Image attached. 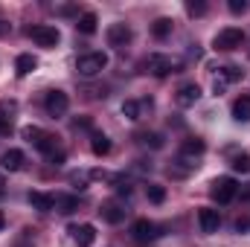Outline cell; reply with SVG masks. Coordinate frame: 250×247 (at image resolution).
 Wrapping results in <instances>:
<instances>
[{"label":"cell","mask_w":250,"mask_h":247,"mask_svg":"<svg viewBox=\"0 0 250 247\" xmlns=\"http://www.w3.org/2000/svg\"><path fill=\"white\" fill-rule=\"evenodd\" d=\"M9 131H12V123H9V117H3V114H0V137H9Z\"/></svg>","instance_id":"f546056e"},{"label":"cell","mask_w":250,"mask_h":247,"mask_svg":"<svg viewBox=\"0 0 250 247\" xmlns=\"http://www.w3.org/2000/svg\"><path fill=\"white\" fill-rule=\"evenodd\" d=\"M146 70H148L151 76L163 79V76H169V73H181V70H184V62H181L178 56H166V53H151V56L146 59Z\"/></svg>","instance_id":"6da1fadb"},{"label":"cell","mask_w":250,"mask_h":247,"mask_svg":"<svg viewBox=\"0 0 250 247\" xmlns=\"http://www.w3.org/2000/svg\"><path fill=\"white\" fill-rule=\"evenodd\" d=\"M90 148H93V154H96V157H105V154L111 151V140H108L105 134H93V143H90Z\"/></svg>","instance_id":"603a6c76"},{"label":"cell","mask_w":250,"mask_h":247,"mask_svg":"<svg viewBox=\"0 0 250 247\" xmlns=\"http://www.w3.org/2000/svg\"><path fill=\"white\" fill-rule=\"evenodd\" d=\"M26 35H29L38 47H44V50H53V47L62 41V32H59L56 26H50V23H35V26L26 29Z\"/></svg>","instance_id":"277c9868"},{"label":"cell","mask_w":250,"mask_h":247,"mask_svg":"<svg viewBox=\"0 0 250 247\" xmlns=\"http://www.w3.org/2000/svg\"><path fill=\"white\" fill-rule=\"evenodd\" d=\"M187 12L198 18V15H204V12H207V3H204V0H189V3H187Z\"/></svg>","instance_id":"83f0119b"},{"label":"cell","mask_w":250,"mask_h":247,"mask_svg":"<svg viewBox=\"0 0 250 247\" xmlns=\"http://www.w3.org/2000/svg\"><path fill=\"white\" fill-rule=\"evenodd\" d=\"M198 224H201V233H204V236L218 233V227H221V215H218V209H212V206H201V209H198Z\"/></svg>","instance_id":"9c48e42d"},{"label":"cell","mask_w":250,"mask_h":247,"mask_svg":"<svg viewBox=\"0 0 250 247\" xmlns=\"http://www.w3.org/2000/svg\"><path fill=\"white\" fill-rule=\"evenodd\" d=\"M242 41H245V32H242L239 26H224V29L212 38V47L221 50V53H230V50H239Z\"/></svg>","instance_id":"5b68a950"},{"label":"cell","mask_w":250,"mask_h":247,"mask_svg":"<svg viewBox=\"0 0 250 247\" xmlns=\"http://www.w3.org/2000/svg\"><path fill=\"white\" fill-rule=\"evenodd\" d=\"M105 38H108V47L123 50V47L131 44L134 32H131V26H128V23H111V26H108V32H105Z\"/></svg>","instance_id":"52a82bcc"},{"label":"cell","mask_w":250,"mask_h":247,"mask_svg":"<svg viewBox=\"0 0 250 247\" xmlns=\"http://www.w3.org/2000/svg\"><path fill=\"white\" fill-rule=\"evenodd\" d=\"M6 26H9V23H6V21L0 18V32H6Z\"/></svg>","instance_id":"e575fe53"},{"label":"cell","mask_w":250,"mask_h":247,"mask_svg":"<svg viewBox=\"0 0 250 247\" xmlns=\"http://www.w3.org/2000/svg\"><path fill=\"white\" fill-rule=\"evenodd\" d=\"M227 6H230V12H233V15H242V12L248 9V3H245V0H230Z\"/></svg>","instance_id":"f1b7e54d"},{"label":"cell","mask_w":250,"mask_h":247,"mask_svg":"<svg viewBox=\"0 0 250 247\" xmlns=\"http://www.w3.org/2000/svg\"><path fill=\"white\" fill-rule=\"evenodd\" d=\"M35 67H38V59H35L32 53H21V56L15 59V73H18L21 79H23V76H29Z\"/></svg>","instance_id":"d6986e66"},{"label":"cell","mask_w":250,"mask_h":247,"mask_svg":"<svg viewBox=\"0 0 250 247\" xmlns=\"http://www.w3.org/2000/svg\"><path fill=\"white\" fill-rule=\"evenodd\" d=\"M146 195H148L151 204H163V201H166V189H163L160 184H148L146 186Z\"/></svg>","instance_id":"d4e9b609"},{"label":"cell","mask_w":250,"mask_h":247,"mask_svg":"<svg viewBox=\"0 0 250 247\" xmlns=\"http://www.w3.org/2000/svg\"><path fill=\"white\" fill-rule=\"evenodd\" d=\"M105 67H108V53H102V50H96V53H84V56L76 59V73L84 76V79L99 76Z\"/></svg>","instance_id":"7a4b0ae2"},{"label":"cell","mask_w":250,"mask_h":247,"mask_svg":"<svg viewBox=\"0 0 250 247\" xmlns=\"http://www.w3.org/2000/svg\"><path fill=\"white\" fill-rule=\"evenodd\" d=\"M21 137H23L26 143H32L38 151H44L47 157H50L53 151H59V148H56V137H53V134H47V131H44V128H38V125H26V128L21 131Z\"/></svg>","instance_id":"3957f363"},{"label":"cell","mask_w":250,"mask_h":247,"mask_svg":"<svg viewBox=\"0 0 250 247\" xmlns=\"http://www.w3.org/2000/svg\"><path fill=\"white\" fill-rule=\"evenodd\" d=\"M29 204H32V209H38V212H50V209H56V195L29 192Z\"/></svg>","instance_id":"2e32d148"},{"label":"cell","mask_w":250,"mask_h":247,"mask_svg":"<svg viewBox=\"0 0 250 247\" xmlns=\"http://www.w3.org/2000/svg\"><path fill=\"white\" fill-rule=\"evenodd\" d=\"M23 163H26V157H23L21 148H9V151L0 154V169H3V172H21Z\"/></svg>","instance_id":"8fae6325"},{"label":"cell","mask_w":250,"mask_h":247,"mask_svg":"<svg viewBox=\"0 0 250 247\" xmlns=\"http://www.w3.org/2000/svg\"><path fill=\"white\" fill-rule=\"evenodd\" d=\"M218 76L230 84V82H239V79H242V70H239V67H233V64H227V67H221V70H218Z\"/></svg>","instance_id":"4316f807"},{"label":"cell","mask_w":250,"mask_h":247,"mask_svg":"<svg viewBox=\"0 0 250 247\" xmlns=\"http://www.w3.org/2000/svg\"><path fill=\"white\" fill-rule=\"evenodd\" d=\"M137 143L146 145V148H163V134H157V131H143V134H137Z\"/></svg>","instance_id":"44dd1931"},{"label":"cell","mask_w":250,"mask_h":247,"mask_svg":"<svg viewBox=\"0 0 250 247\" xmlns=\"http://www.w3.org/2000/svg\"><path fill=\"white\" fill-rule=\"evenodd\" d=\"M140 108H143V105H140L137 99H125L123 102V117L131 120V123H137V120H140Z\"/></svg>","instance_id":"cb8c5ba5"},{"label":"cell","mask_w":250,"mask_h":247,"mask_svg":"<svg viewBox=\"0 0 250 247\" xmlns=\"http://www.w3.org/2000/svg\"><path fill=\"white\" fill-rule=\"evenodd\" d=\"M125 209L123 204H117V201H108L105 206H102V218L108 221V224H120V221H125Z\"/></svg>","instance_id":"e0dca14e"},{"label":"cell","mask_w":250,"mask_h":247,"mask_svg":"<svg viewBox=\"0 0 250 247\" xmlns=\"http://www.w3.org/2000/svg\"><path fill=\"white\" fill-rule=\"evenodd\" d=\"M198 99H201V87H198L195 82H192V84H184V87L178 90V96H175V102H178L181 108H192Z\"/></svg>","instance_id":"5bb4252c"},{"label":"cell","mask_w":250,"mask_h":247,"mask_svg":"<svg viewBox=\"0 0 250 247\" xmlns=\"http://www.w3.org/2000/svg\"><path fill=\"white\" fill-rule=\"evenodd\" d=\"M230 166H233V172L250 175V154H236V157L230 160Z\"/></svg>","instance_id":"484cf974"},{"label":"cell","mask_w":250,"mask_h":247,"mask_svg":"<svg viewBox=\"0 0 250 247\" xmlns=\"http://www.w3.org/2000/svg\"><path fill=\"white\" fill-rule=\"evenodd\" d=\"M172 26H175V21H172V18H157V21L151 23V35L163 41V38H169V35H172Z\"/></svg>","instance_id":"ffe728a7"},{"label":"cell","mask_w":250,"mask_h":247,"mask_svg":"<svg viewBox=\"0 0 250 247\" xmlns=\"http://www.w3.org/2000/svg\"><path fill=\"white\" fill-rule=\"evenodd\" d=\"M70 233H73V242H76V247H93V242H96V227H93V224H79V227H70Z\"/></svg>","instance_id":"7c38bea8"},{"label":"cell","mask_w":250,"mask_h":247,"mask_svg":"<svg viewBox=\"0 0 250 247\" xmlns=\"http://www.w3.org/2000/svg\"><path fill=\"white\" fill-rule=\"evenodd\" d=\"M209 195H212V201H218V204H230V201L239 195V184H236L233 178H215V181L209 184Z\"/></svg>","instance_id":"8992f818"},{"label":"cell","mask_w":250,"mask_h":247,"mask_svg":"<svg viewBox=\"0 0 250 247\" xmlns=\"http://www.w3.org/2000/svg\"><path fill=\"white\" fill-rule=\"evenodd\" d=\"M56 209L64 212V215L76 212V209H79V198H76V195H56Z\"/></svg>","instance_id":"7402d4cb"},{"label":"cell","mask_w":250,"mask_h":247,"mask_svg":"<svg viewBox=\"0 0 250 247\" xmlns=\"http://www.w3.org/2000/svg\"><path fill=\"white\" fill-rule=\"evenodd\" d=\"M50 163H53V166H62V163H64V151H62V148L50 154Z\"/></svg>","instance_id":"4dcf8cb0"},{"label":"cell","mask_w":250,"mask_h":247,"mask_svg":"<svg viewBox=\"0 0 250 247\" xmlns=\"http://www.w3.org/2000/svg\"><path fill=\"white\" fill-rule=\"evenodd\" d=\"M6 192V181H3V175H0V195Z\"/></svg>","instance_id":"836d02e7"},{"label":"cell","mask_w":250,"mask_h":247,"mask_svg":"<svg viewBox=\"0 0 250 247\" xmlns=\"http://www.w3.org/2000/svg\"><path fill=\"white\" fill-rule=\"evenodd\" d=\"M131 236H134V242H151V239H157L160 233H157V224H151L148 218H137V221L131 224Z\"/></svg>","instance_id":"30bf717a"},{"label":"cell","mask_w":250,"mask_h":247,"mask_svg":"<svg viewBox=\"0 0 250 247\" xmlns=\"http://www.w3.org/2000/svg\"><path fill=\"white\" fill-rule=\"evenodd\" d=\"M236 230H239V233H245V230H250V221H245V218H239V221H236Z\"/></svg>","instance_id":"1f68e13d"},{"label":"cell","mask_w":250,"mask_h":247,"mask_svg":"<svg viewBox=\"0 0 250 247\" xmlns=\"http://www.w3.org/2000/svg\"><path fill=\"white\" fill-rule=\"evenodd\" d=\"M233 120L236 123H250V93H242L233 102Z\"/></svg>","instance_id":"ac0fdd59"},{"label":"cell","mask_w":250,"mask_h":247,"mask_svg":"<svg viewBox=\"0 0 250 247\" xmlns=\"http://www.w3.org/2000/svg\"><path fill=\"white\" fill-rule=\"evenodd\" d=\"M204 151H207V143H204V140H198V137H192V140H187V143L181 145V160L195 163ZM195 166H198V163H195Z\"/></svg>","instance_id":"4fadbf2b"},{"label":"cell","mask_w":250,"mask_h":247,"mask_svg":"<svg viewBox=\"0 0 250 247\" xmlns=\"http://www.w3.org/2000/svg\"><path fill=\"white\" fill-rule=\"evenodd\" d=\"M44 108H47V114L56 120V117H64V114H67L70 99H67V93H64V90H50V93L44 96Z\"/></svg>","instance_id":"ba28073f"},{"label":"cell","mask_w":250,"mask_h":247,"mask_svg":"<svg viewBox=\"0 0 250 247\" xmlns=\"http://www.w3.org/2000/svg\"><path fill=\"white\" fill-rule=\"evenodd\" d=\"M3 227H6V215L0 212V233H3Z\"/></svg>","instance_id":"d6a6232c"},{"label":"cell","mask_w":250,"mask_h":247,"mask_svg":"<svg viewBox=\"0 0 250 247\" xmlns=\"http://www.w3.org/2000/svg\"><path fill=\"white\" fill-rule=\"evenodd\" d=\"M76 29H79L82 35H93V32L99 29V18H96V12H82V15L76 18Z\"/></svg>","instance_id":"9a60e30c"}]
</instances>
